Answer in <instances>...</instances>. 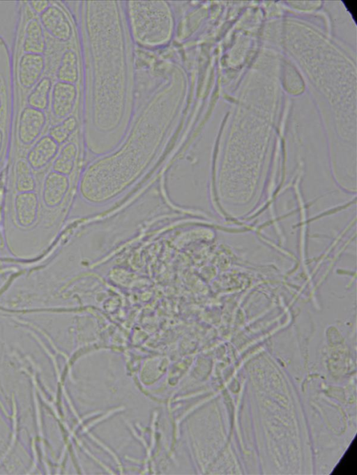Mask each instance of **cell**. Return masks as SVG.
Instances as JSON below:
<instances>
[{"instance_id":"cell-4","label":"cell","mask_w":357,"mask_h":475,"mask_svg":"<svg viewBox=\"0 0 357 475\" xmlns=\"http://www.w3.org/2000/svg\"><path fill=\"white\" fill-rule=\"evenodd\" d=\"M40 22L43 27L54 38L67 40L71 36V27L62 10L50 6L40 15Z\"/></svg>"},{"instance_id":"cell-1","label":"cell","mask_w":357,"mask_h":475,"mask_svg":"<svg viewBox=\"0 0 357 475\" xmlns=\"http://www.w3.org/2000/svg\"><path fill=\"white\" fill-rule=\"evenodd\" d=\"M46 124L43 111L25 107L21 112L18 125V138L24 145L33 143L40 136Z\"/></svg>"},{"instance_id":"cell-2","label":"cell","mask_w":357,"mask_h":475,"mask_svg":"<svg viewBox=\"0 0 357 475\" xmlns=\"http://www.w3.org/2000/svg\"><path fill=\"white\" fill-rule=\"evenodd\" d=\"M70 187L68 176L50 171L45 177L43 189V200L46 206L54 208L59 205L63 201Z\"/></svg>"},{"instance_id":"cell-16","label":"cell","mask_w":357,"mask_h":475,"mask_svg":"<svg viewBox=\"0 0 357 475\" xmlns=\"http://www.w3.org/2000/svg\"><path fill=\"white\" fill-rule=\"evenodd\" d=\"M348 10L351 13V14L353 16L354 20L356 21V1L355 0H351V1H342Z\"/></svg>"},{"instance_id":"cell-6","label":"cell","mask_w":357,"mask_h":475,"mask_svg":"<svg viewBox=\"0 0 357 475\" xmlns=\"http://www.w3.org/2000/svg\"><path fill=\"white\" fill-rule=\"evenodd\" d=\"M59 144L49 135L40 137L26 155V162L31 169L39 170L45 167L56 155Z\"/></svg>"},{"instance_id":"cell-11","label":"cell","mask_w":357,"mask_h":475,"mask_svg":"<svg viewBox=\"0 0 357 475\" xmlns=\"http://www.w3.org/2000/svg\"><path fill=\"white\" fill-rule=\"evenodd\" d=\"M16 189L20 192H33L36 188V181L32 173V169L29 163L24 159L17 161L15 168Z\"/></svg>"},{"instance_id":"cell-14","label":"cell","mask_w":357,"mask_h":475,"mask_svg":"<svg viewBox=\"0 0 357 475\" xmlns=\"http://www.w3.org/2000/svg\"><path fill=\"white\" fill-rule=\"evenodd\" d=\"M356 439L344 456L340 460L333 474H356Z\"/></svg>"},{"instance_id":"cell-13","label":"cell","mask_w":357,"mask_h":475,"mask_svg":"<svg viewBox=\"0 0 357 475\" xmlns=\"http://www.w3.org/2000/svg\"><path fill=\"white\" fill-rule=\"evenodd\" d=\"M76 125L75 118L69 116L61 123L52 126L49 130L48 135L58 144L63 143L75 130Z\"/></svg>"},{"instance_id":"cell-7","label":"cell","mask_w":357,"mask_h":475,"mask_svg":"<svg viewBox=\"0 0 357 475\" xmlns=\"http://www.w3.org/2000/svg\"><path fill=\"white\" fill-rule=\"evenodd\" d=\"M16 219L24 228L29 227L36 221L38 211V198L34 192H20L14 201Z\"/></svg>"},{"instance_id":"cell-18","label":"cell","mask_w":357,"mask_h":475,"mask_svg":"<svg viewBox=\"0 0 357 475\" xmlns=\"http://www.w3.org/2000/svg\"><path fill=\"white\" fill-rule=\"evenodd\" d=\"M3 80L0 77V91L1 90V88L3 87Z\"/></svg>"},{"instance_id":"cell-8","label":"cell","mask_w":357,"mask_h":475,"mask_svg":"<svg viewBox=\"0 0 357 475\" xmlns=\"http://www.w3.org/2000/svg\"><path fill=\"white\" fill-rule=\"evenodd\" d=\"M46 48L43 28L39 20L31 19L26 24L23 49L26 53L42 54Z\"/></svg>"},{"instance_id":"cell-17","label":"cell","mask_w":357,"mask_h":475,"mask_svg":"<svg viewBox=\"0 0 357 475\" xmlns=\"http://www.w3.org/2000/svg\"><path fill=\"white\" fill-rule=\"evenodd\" d=\"M3 132L0 130V152L3 146Z\"/></svg>"},{"instance_id":"cell-3","label":"cell","mask_w":357,"mask_h":475,"mask_svg":"<svg viewBox=\"0 0 357 475\" xmlns=\"http://www.w3.org/2000/svg\"><path fill=\"white\" fill-rule=\"evenodd\" d=\"M45 66L43 54L25 53L19 62L18 79L24 88L35 85L43 73Z\"/></svg>"},{"instance_id":"cell-12","label":"cell","mask_w":357,"mask_h":475,"mask_svg":"<svg viewBox=\"0 0 357 475\" xmlns=\"http://www.w3.org/2000/svg\"><path fill=\"white\" fill-rule=\"evenodd\" d=\"M56 75L58 79L63 82L71 83L77 79V59L73 52L67 51L64 53Z\"/></svg>"},{"instance_id":"cell-5","label":"cell","mask_w":357,"mask_h":475,"mask_svg":"<svg viewBox=\"0 0 357 475\" xmlns=\"http://www.w3.org/2000/svg\"><path fill=\"white\" fill-rule=\"evenodd\" d=\"M76 98L75 86L67 82L58 81L52 89L51 108L58 118L68 116L73 109Z\"/></svg>"},{"instance_id":"cell-15","label":"cell","mask_w":357,"mask_h":475,"mask_svg":"<svg viewBox=\"0 0 357 475\" xmlns=\"http://www.w3.org/2000/svg\"><path fill=\"white\" fill-rule=\"evenodd\" d=\"M29 5L33 10L41 14L50 6V2L47 1H29Z\"/></svg>"},{"instance_id":"cell-9","label":"cell","mask_w":357,"mask_h":475,"mask_svg":"<svg viewBox=\"0 0 357 475\" xmlns=\"http://www.w3.org/2000/svg\"><path fill=\"white\" fill-rule=\"evenodd\" d=\"M52 88L50 78H42L31 91L27 98L29 107L43 111L49 105V97Z\"/></svg>"},{"instance_id":"cell-10","label":"cell","mask_w":357,"mask_h":475,"mask_svg":"<svg viewBox=\"0 0 357 475\" xmlns=\"http://www.w3.org/2000/svg\"><path fill=\"white\" fill-rule=\"evenodd\" d=\"M77 151L73 143L65 145L53 162L52 171L66 176L70 175L75 167Z\"/></svg>"},{"instance_id":"cell-19","label":"cell","mask_w":357,"mask_h":475,"mask_svg":"<svg viewBox=\"0 0 357 475\" xmlns=\"http://www.w3.org/2000/svg\"><path fill=\"white\" fill-rule=\"evenodd\" d=\"M1 97H0V109H1Z\"/></svg>"}]
</instances>
